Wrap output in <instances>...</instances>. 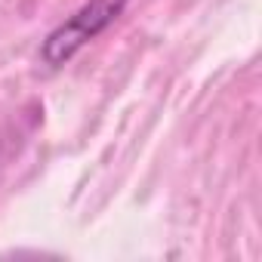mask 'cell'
<instances>
[{
	"mask_svg": "<svg viewBox=\"0 0 262 262\" xmlns=\"http://www.w3.org/2000/svg\"><path fill=\"white\" fill-rule=\"evenodd\" d=\"M129 0H86V4L71 13L59 28H53L40 47V59L50 68H62L68 59H74L90 40H96L123 10Z\"/></svg>",
	"mask_w": 262,
	"mask_h": 262,
	"instance_id": "obj_1",
	"label": "cell"
}]
</instances>
